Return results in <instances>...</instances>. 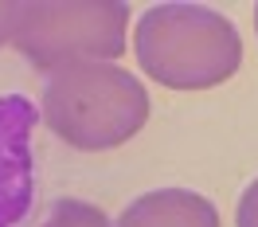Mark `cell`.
I'll return each mask as SVG.
<instances>
[{
	"mask_svg": "<svg viewBox=\"0 0 258 227\" xmlns=\"http://www.w3.org/2000/svg\"><path fill=\"white\" fill-rule=\"evenodd\" d=\"M35 122L39 110L32 98L0 94V227H28L35 215Z\"/></svg>",
	"mask_w": 258,
	"mask_h": 227,
	"instance_id": "4",
	"label": "cell"
},
{
	"mask_svg": "<svg viewBox=\"0 0 258 227\" xmlns=\"http://www.w3.org/2000/svg\"><path fill=\"white\" fill-rule=\"evenodd\" d=\"M235 227H258V177L242 188L239 208H235Z\"/></svg>",
	"mask_w": 258,
	"mask_h": 227,
	"instance_id": "7",
	"label": "cell"
},
{
	"mask_svg": "<svg viewBox=\"0 0 258 227\" xmlns=\"http://www.w3.org/2000/svg\"><path fill=\"white\" fill-rule=\"evenodd\" d=\"M117 227H219V211L192 188H157L129 200Z\"/></svg>",
	"mask_w": 258,
	"mask_h": 227,
	"instance_id": "5",
	"label": "cell"
},
{
	"mask_svg": "<svg viewBox=\"0 0 258 227\" xmlns=\"http://www.w3.org/2000/svg\"><path fill=\"white\" fill-rule=\"evenodd\" d=\"M125 0H24L12 43L39 71H63L71 63H110L125 55Z\"/></svg>",
	"mask_w": 258,
	"mask_h": 227,
	"instance_id": "3",
	"label": "cell"
},
{
	"mask_svg": "<svg viewBox=\"0 0 258 227\" xmlns=\"http://www.w3.org/2000/svg\"><path fill=\"white\" fill-rule=\"evenodd\" d=\"M137 63L172 90H208L227 82L242 63L239 28L208 4H153L133 32Z\"/></svg>",
	"mask_w": 258,
	"mask_h": 227,
	"instance_id": "1",
	"label": "cell"
},
{
	"mask_svg": "<svg viewBox=\"0 0 258 227\" xmlns=\"http://www.w3.org/2000/svg\"><path fill=\"white\" fill-rule=\"evenodd\" d=\"M39 118L71 149L98 153L141 133L149 122V90L113 63H71L47 79Z\"/></svg>",
	"mask_w": 258,
	"mask_h": 227,
	"instance_id": "2",
	"label": "cell"
},
{
	"mask_svg": "<svg viewBox=\"0 0 258 227\" xmlns=\"http://www.w3.org/2000/svg\"><path fill=\"white\" fill-rule=\"evenodd\" d=\"M20 16H24V0H0V47L12 43V32H16Z\"/></svg>",
	"mask_w": 258,
	"mask_h": 227,
	"instance_id": "8",
	"label": "cell"
},
{
	"mask_svg": "<svg viewBox=\"0 0 258 227\" xmlns=\"http://www.w3.org/2000/svg\"><path fill=\"white\" fill-rule=\"evenodd\" d=\"M35 227H113V223H110V215L98 208V204L63 196V200H51L47 211L35 219Z\"/></svg>",
	"mask_w": 258,
	"mask_h": 227,
	"instance_id": "6",
	"label": "cell"
},
{
	"mask_svg": "<svg viewBox=\"0 0 258 227\" xmlns=\"http://www.w3.org/2000/svg\"><path fill=\"white\" fill-rule=\"evenodd\" d=\"M254 28H258V8H254Z\"/></svg>",
	"mask_w": 258,
	"mask_h": 227,
	"instance_id": "9",
	"label": "cell"
}]
</instances>
